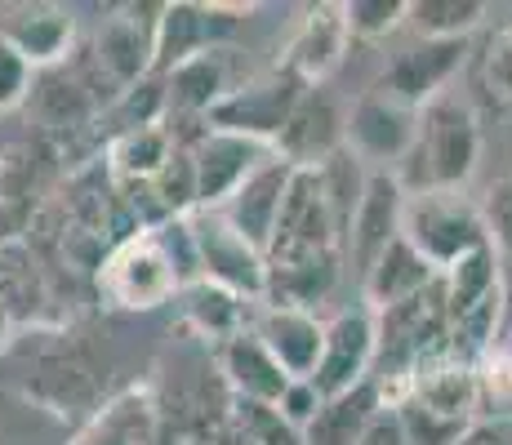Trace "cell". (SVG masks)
I'll return each mask as SVG.
<instances>
[{"mask_svg":"<svg viewBox=\"0 0 512 445\" xmlns=\"http://www.w3.org/2000/svg\"><path fill=\"white\" fill-rule=\"evenodd\" d=\"M187 281H196V267L183 219L125 232L94 272L98 299L112 312H156L179 299Z\"/></svg>","mask_w":512,"mask_h":445,"instance_id":"6da1fadb","label":"cell"},{"mask_svg":"<svg viewBox=\"0 0 512 445\" xmlns=\"http://www.w3.org/2000/svg\"><path fill=\"white\" fill-rule=\"evenodd\" d=\"M481 161V121L468 98L437 94L419 107V134L401 165L397 183L406 192H446V187H468Z\"/></svg>","mask_w":512,"mask_h":445,"instance_id":"7a4b0ae2","label":"cell"},{"mask_svg":"<svg viewBox=\"0 0 512 445\" xmlns=\"http://www.w3.org/2000/svg\"><path fill=\"white\" fill-rule=\"evenodd\" d=\"M23 397L45 405L49 414H63V419L67 414L94 419L107 405V379L98 370L94 352L76 334L54 330V334H36L32 352H27Z\"/></svg>","mask_w":512,"mask_h":445,"instance_id":"3957f363","label":"cell"},{"mask_svg":"<svg viewBox=\"0 0 512 445\" xmlns=\"http://www.w3.org/2000/svg\"><path fill=\"white\" fill-rule=\"evenodd\" d=\"M401 236L419 254L432 272H446L486 241V223H481L477 196L464 187H446V192H406L401 205Z\"/></svg>","mask_w":512,"mask_h":445,"instance_id":"277c9868","label":"cell"},{"mask_svg":"<svg viewBox=\"0 0 512 445\" xmlns=\"http://www.w3.org/2000/svg\"><path fill=\"white\" fill-rule=\"evenodd\" d=\"M187 245H192L196 281H210L245 303H263L268 294V263L263 250L250 245L219 210H192L183 219Z\"/></svg>","mask_w":512,"mask_h":445,"instance_id":"5b68a950","label":"cell"},{"mask_svg":"<svg viewBox=\"0 0 512 445\" xmlns=\"http://www.w3.org/2000/svg\"><path fill=\"white\" fill-rule=\"evenodd\" d=\"M419 134V107L401 103L388 89H366L357 103L348 107V121H343V152L352 156L366 170H388L392 165H406L410 147Z\"/></svg>","mask_w":512,"mask_h":445,"instance_id":"8992f818","label":"cell"},{"mask_svg":"<svg viewBox=\"0 0 512 445\" xmlns=\"http://www.w3.org/2000/svg\"><path fill=\"white\" fill-rule=\"evenodd\" d=\"M299 94H303V85L294 81L290 72L272 67V72H259V76H250V81L232 85L228 94L205 112V125L272 147V138L281 134L285 116H290V107L299 103Z\"/></svg>","mask_w":512,"mask_h":445,"instance_id":"52a82bcc","label":"cell"},{"mask_svg":"<svg viewBox=\"0 0 512 445\" xmlns=\"http://www.w3.org/2000/svg\"><path fill=\"white\" fill-rule=\"evenodd\" d=\"M187 152H192V174H196V210H223L236 187L263 161L277 156L268 143H254V138L228 130H210V125L196 134V143H187Z\"/></svg>","mask_w":512,"mask_h":445,"instance_id":"ba28073f","label":"cell"},{"mask_svg":"<svg viewBox=\"0 0 512 445\" xmlns=\"http://www.w3.org/2000/svg\"><path fill=\"white\" fill-rule=\"evenodd\" d=\"M343 121H348V112H343L339 98L326 85L303 89L299 103L285 116L281 134L272 138V152L290 170H321V165L343 152Z\"/></svg>","mask_w":512,"mask_h":445,"instance_id":"9c48e42d","label":"cell"},{"mask_svg":"<svg viewBox=\"0 0 512 445\" xmlns=\"http://www.w3.org/2000/svg\"><path fill=\"white\" fill-rule=\"evenodd\" d=\"M152 27L156 18H139V9H112L98 23L90 58L94 76L103 81L107 94H130L134 85H143L152 76Z\"/></svg>","mask_w":512,"mask_h":445,"instance_id":"30bf717a","label":"cell"},{"mask_svg":"<svg viewBox=\"0 0 512 445\" xmlns=\"http://www.w3.org/2000/svg\"><path fill=\"white\" fill-rule=\"evenodd\" d=\"M241 5H192V0H174V5H156V27H152V76H170L179 63L219 49L228 36L232 18Z\"/></svg>","mask_w":512,"mask_h":445,"instance_id":"8fae6325","label":"cell"},{"mask_svg":"<svg viewBox=\"0 0 512 445\" xmlns=\"http://www.w3.org/2000/svg\"><path fill=\"white\" fill-rule=\"evenodd\" d=\"M348 23H343V5L321 0V5L303 9L299 27L281 49V72H290L303 89H321L348 58Z\"/></svg>","mask_w":512,"mask_h":445,"instance_id":"7c38bea8","label":"cell"},{"mask_svg":"<svg viewBox=\"0 0 512 445\" xmlns=\"http://www.w3.org/2000/svg\"><path fill=\"white\" fill-rule=\"evenodd\" d=\"M374 352H379V330H374L370 308H352L326 321V343H321V361L312 374V388L321 397H339L366 383L374 374Z\"/></svg>","mask_w":512,"mask_h":445,"instance_id":"4fadbf2b","label":"cell"},{"mask_svg":"<svg viewBox=\"0 0 512 445\" xmlns=\"http://www.w3.org/2000/svg\"><path fill=\"white\" fill-rule=\"evenodd\" d=\"M468 58V41H410L401 49H392L388 63H383V81L379 89L397 94L401 103L423 107L437 94H446L450 81L459 76Z\"/></svg>","mask_w":512,"mask_h":445,"instance_id":"5bb4252c","label":"cell"},{"mask_svg":"<svg viewBox=\"0 0 512 445\" xmlns=\"http://www.w3.org/2000/svg\"><path fill=\"white\" fill-rule=\"evenodd\" d=\"M406 401L441 419L472 423L477 419V365L450 348L428 352L406 374Z\"/></svg>","mask_w":512,"mask_h":445,"instance_id":"9a60e30c","label":"cell"},{"mask_svg":"<svg viewBox=\"0 0 512 445\" xmlns=\"http://www.w3.org/2000/svg\"><path fill=\"white\" fill-rule=\"evenodd\" d=\"M401 205H406V187L397 183V174L370 170L366 187H361L357 214L348 223V241H343V263H357L361 272L388 250L401 236Z\"/></svg>","mask_w":512,"mask_h":445,"instance_id":"2e32d148","label":"cell"},{"mask_svg":"<svg viewBox=\"0 0 512 445\" xmlns=\"http://www.w3.org/2000/svg\"><path fill=\"white\" fill-rule=\"evenodd\" d=\"M98 103H107V89L94 76V67L76 63V58L36 72L32 98H27V107H36L45 130H81L85 121H94Z\"/></svg>","mask_w":512,"mask_h":445,"instance_id":"e0dca14e","label":"cell"},{"mask_svg":"<svg viewBox=\"0 0 512 445\" xmlns=\"http://www.w3.org/2000/svg\"><path fill=\"white\" fill-rule=\"evenodd\" d=\"M0 41H9L32 63V72L67 63L76 49V14L63 5H14L0 9Z\"/></svg>","mask_w":512,"mask_h":445,"instance_id":"ac0fdd59","label":"cell"},{"mask_svg":"<svg viewBox=\"0 0 512 445\" xmlns=\"http://www.w3.org/2000/svg\"><path fill=\"white\" fill-rule=\"evenodd\" d=\"M254 339L272 352L290 379H312L321 361V343H326V321L312 308H281V303H263L254 316Z\"/></svg>","mask_w":512,"mask_h":445,"instance_id":"d6986e66","label":"cell"},{"mask_svg":"<svg viewBox=\"0 0 512 445\" xmlns=\"http://www.w3.org/2000/svg\"><path fill=\"white\" fill-rule=\"evenodd\" d=\"M219 374L228 397L245 405H277L281 392L290 388V374L272 361V352L254 339V330L232 334L219 348Z\"/></svg>","mask_w":512,"mask_h":445,"instance_id":"ffe728a7","label":"cell"},{"mask_svg":"<svg viewBox=\"0 0 512 445\" xmlns=\"http://www.w3.org/2000/svg\"><path fill=\"white\" fill-rule=\"evenodd\" d=\"M174 143H179V138H174V130L165 121L125 125V130L112 138L107 161H103V174H107V183H112V192L125 196V192H139V187H147L156 174L165 170Z\"/></svg>","mask_w":512,"mask_h":445,"instance_id":"44dd1931","label":"cell"},{"mask_svg":"<svg viewBox=\"0 0 512 445\" xmlns=\"http://www.w3.org/2000/svg\"><path fill=\"white\" fill-rule=\"evenodd\" d=\"M285 183H290V165H285L281 156H272V161H263L259 170H254L241 187H236L232 201L223 205L219 214H223V219H228L250 245L268 250L272 227H277V214H281Z\"/></svg>","mask_w":512,"mask_h":445,"instance_id":"7402d4cb","label":"cell"},{"mask_svg":"<svg viewBox=\"0 0 512 445\" xmlns=\"http://www.w3.org/2000/svg\"><path fill=\"white\" fill-rule=\"evenodd\" d=\"M67 445H161V414L147 388H130L76 428Z\"/></svg>","mask_w":512,"mask_h":445,"instance_id":"603a6c76","label":"cell"},{"mask_svg":"<svg viewBox=\"0 0 512 445\" xmlns=\"http://www.w3.org/2000/svg\"><path fill=\"white\" fill-rule=\"evenodd\" d=\"M432 285H437V272L410 250L406 236H397V241H392L388 250L361 272V294H366V308L374 316L397 308V303L419 299V294L432 290Z\"/></svg>","mask_w":512,"mask_h":445,"instance_id":"cb8c5ba5","label":"cell"},{"mask_svg":"<svg viewBox=\"0 0 512 445\" xmlns=\"http://www.w3.org/2000/svg\"><path fill=\"white\" fill-rule=\"evenodd\" d=\"M223 54L228 49H205V54L187 58L179 63L170 76H161L165 85V112H183V116H201L210 112L214 103H219L223 94H228V63H223Z\"/></svg>","mask_w":512,"mask_h":445,"instance_id":"d4e9b609","label":"cell"},{"mask_svg":"<svg viewBox=\"0 0 512 445\" xmlns=\"http://www.w3.org/2000/svg\"><path fill=\"white\" fill-rule=\"evenodd\" d=\"M441 285V303H446V321H459V316L486 308V303L504 299V281H499V254L490 245L472 250L468 259H459L455 267L437 276Z\"/></svg>","mask_w":512,"mask_h":445,"instance_id":"484cf974","label":"cell"},{"mask_svg":"<svg viewBox=\"0 0 512 445\" xmlns=\"http://www.w3.org/2000/svg\"><path fill=\"white\" fill-rule=\"evenodd\" d=\"M179 312H183V325L196 334V339L214 343V352L232 339V334L245 330V299L219 290L210 281H187L179 290Z\"/></svg>","mask_w":512,"mask_h":445,"instance_id":"4316f807","label":"cell"},{"mask_svg":"<svg viewBox=\"0 0 512 445\" xmlns=\"http://www.w3.org/2000/svg\"><path fill=\"white\" fill-rule=\"evenodd\" d=\"M379 410H383V401H379L374 379L357 383L352 392H339V397H326L317 419L303 428V445H357V437L366 432V423Z\"/></svg>","mask_w":512,"mask_h":445,"instance_id":"83f0119b","label":"cell"},{"mask_svg":"<svg viewBox=\"0 0 512 445\" xmlns=\"http://www.w3.org/2000/svg\"><path fill=\"white\" fill-rule=\"evenodd\" d=\"M214 437H219V445H303V437L272 405H245L232 397L214 423Z\"/></svg>","mask_w":512,"mask_h":445,"instance_id":"f1b7e54d","label":"cell"},{"mask_svg":"<svg viewBox=\"0 0 512 445\" xmlns=\"http://www.w3.org/2000/svg\"><path fill=\"white\" fill-rule=\"evenodd\" d=\"M490 9L481 0H410L406 27L419 41H468Z\"/></svg>","mask_w":512,"mask_h":445,"instance_id":"f546056e","label":"cell"},{"mask_svg":"<svg viewBox=\"0 0 512 445\" xmlns=\"http://www.w3.org/2000/svg\"><path fill=\"white\" fill-rule=\"evenodd\" d=\"M410 0H343V23L352 41H388L406 27Z\"/></svg>","mask_w":512,"mask_h":445,"instance_id":"4dcf8cb0","label":"cell"},{"mask_svg":"<svg viewBox=\"0 0 512 445\" xmlns=\"http://www.w3.org/2000/svg\"><path fill=\"white\" fill-rule=\"evenodd\" d=\"M477 205H481V223H486L490 250L512 259V174L495 178V183L486 187V196H477Z\"/></svg>","mask_w":512,"mask_h":445,"instance_id":"1f68e13d","label":"cell"},{"mask_svg":"<svg viewBox=\"0 0 512 445\" xmlns=\"http://www.w3.org/2000/svg\"><path fill=\"white\" fill-rule=\"evenodd\" d=\"M392 410H397V419H401V437H406V445H459V437H464V428H468V423L441 419V414H428L410 401L392 405Z\"/></svg>","mask_w":512,"mask_h":445,"instance_id":"d6a6232c","label":"cell"},{"mask_svg":"<svg viewBox=\"0 0 512 445\" xmlns=\"http://www.w3.org/2000/svg\"><path fill=\"white\" fill-rule=\"evenodd\" d=\"M32 85H36L32 63H27V58L18 54L9 41H0V116L27 107V98H32Z\"/></svg>","mask_w":512,"mask_h":445,"instance_id":"836d02e7","label":"cell"},{"mask_svg":"<svg viewBox=\"0 0 512 445\" xmlns=\"http://www.w3.org/2000/svg\"><path fill=\"white\" fill-rule=\"evenodd\" d=\"M481 76H486V85L495 89L504 103H512V23H504L486 41V54H481Z\"/></svg>","mask_w":512,"mask_h":445,"instance_id":"e575fe53","label":"cell"},{"mask_svg":"<svg viewBox=\"0 0 512 445\" xmlns=\"http://www.w3.org/2000/svg\"><path fill=\"white\" fill-rule=\"evenodd\" d=\"M321 401H326V397H321V392L312 388V379H290V388L281 392V401L272 405V410H277L281 419L290 423V428H294V432H299V437H303V428H308V423L317 419Z\"/></svg>","mask_w":512,"mask_h":445,"instance_id":"d590c367","label":"cell"},{"mask_svg":"<svg viewBox=\"0 0 512 445\" xmlns=\"http://www.w3.org/2000/svg\"><path fill=\"white\" fill-rule=\"evenodd\" d=\"M23 232V210H18V183L9 165L0 161V245H14Z\"/></svg>","mask_w":512,"mask_h":445,"instance_id":"8d00e7d4","label":"cell"},{"mask_svg":"<svg viewBox=\"0 0 512 445\" xmlns=\"http://www.w3.org/2000/svg\"><path fill=\"white\" fill-rule=\"evenodd\" d=\"M357 445H406V437H401L397 410H388V405H383V410L366 423V432L357 437Z\"/></svg>","mask_w":512,"mask_h":445,"instance_id":"74e56055","label":"cell"},{"mask_svg":"<svg viewBox=\"0 0 512 445\" xmlns=\"http://www.w3.org/2000/svg\"><path fill=\"white\" fill-rule=\"evenodd\" d=\"M459 445H512V419H472Z\"/></svg>","mask_w":512,"mask_h":445,"instance_id":"f35d334b","label":"cell"},{"mask_svg":"<svg viewBox=\"0 0 512 445\" xmlns=\"http://www.w3.org/2000/svg\"><path fill=\"white\" fill-rule=\"evenodd\" d=\"M161 445H219V437H214V428H201V423H183V428H174L170 437H161Z\"/></svg>","mask_w":512,"mask_h":445,"instance_id":"ab89813d","label":"cell"},{"mask_svg":"<svg viewBox=\"0 0 512 445\" xmlns=\"http://www.w3.org/2000/svg\"><path fill=\"white\" fill-rule=\"evenodd\" d=\"M490 348H499L512 361V308L504 303V321H499V330H495V343H490Z\"/></svg>","mask_w":512,"mask_h":445,"instance_id":"60d3db41","label":"cell"},{"mask_svg":"<svg viewBox=\"0 0 512 445\" xmlns=\"http://www.w3.org/2000/svg\"><path fill=\"white\" fill-rule=\"evenodd\" d=\"M9 339H14V316H9V308L0 303V348H5Z\"/></svg>","mask_w":512,"mask_h":445,"instance_id":"b9f144b4","label":"cell"}]
</instances>
